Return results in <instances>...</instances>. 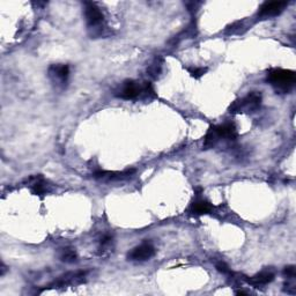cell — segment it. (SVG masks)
<instances>
[{
	"mask_svg": "<svg viewBox=\"0 0 296 296\" xmlns=\"http://www.w3.org/2000/svg\"><path fill=\"white\" fill-rule=\"evenodd\" d=\"M266 80L277 92L286 94L293 89L296 81L294 71L284 69H272L267 72Z\"/></svg>",
	"mask_w": 296,
	"mask_h": 296,
	"instance_id": "cell-1",
	"label": "cell"
},
{
	"mask_svg": "<svg viewBox=\"0 0 296 296\" xmlns=\"http://www.w3.org/2000/svg\"><path fill=\"white\" fill-rule=\"evenodd\" d=\"M263 96L258 92H251L248 95L243 97V99L236 100L235 102L229 107V112L234 115L245 113V112H254L257 110L260 104H262Z\"/></svg>",
	"mask_w": 296,
	"mask_h": 296,
	"instance_id": "cell-2",
	"label": "cell"
},
{
	"mask_svg": "<svg viewBox=\"0 0 296 296\" xmlns=\"http://www.w3.org/2000/svg\"><path fill=\"white\" fill-rule=\"evenodd\" d=\"M85 19L87 22L88 28L92 30H95L99 34L102 33L103 21L104 15L102 11L97 7L96 4L94 3H85Z\"/></svg>",
	"mask_w": 296,
	"mask_h": 296,
	"instance_id": "cell-3",
	"label": "cell"
},
{
	"mask_svg": "<svg viewBox=\"0 0 296 296\" xmlns=\"http://www.w3.org/2000/svg\"><path fill=\"white\" fill-rule=\"evenodd\" d=\"M48 76L54 85L65 87L70 77V67L65 64H54L49 67Z\"/></svg>",
	"mask_w": 296,
	"mask_h": 296,
	"instance_id": "cell-4",
	"label": "cell"
},
{
	"mask_svg": "<svg viewBox=\"0 0 296 296\" xmlns=\"http://www.w3.org/2000/svg\"><path fill=\"white\" fill-rule=\"evenodd\" d=\"M154 256H155V248L151 243L145 242L132 249L127 254V259L132 260V262H146V260L153 258Z\"/></svg>",
	"mask_w": 296,
	"mask_h": 296,
	"instance_id": "cell-5",
	"label": "cell"
},
{
	"mask_svg": "<svg viewBox=\"0 0 296 296\" xmlns=\"http://www.w3.org/2000/svg\"><path fill=\"white\" fill-rule=\"evenodd\" d=\"M141 95V86L133 80H126L121 89L116 92V96L123 100H135Z\"/></svg>",
	"mask_w": 296,
	"mask_h": 296,
	"instance_id": "cell-6",
	"label": "cell"
},
{
	"mask_svg": "<svg viewBox=\"0 0 296 296\" xmlns=\"http://www.w3.org/2000/svg\"><path fill=\"white\" fill-rule=\"evenodd\" d=\"M135 172L134 169H127L123 171H107V170H96L93 174V177L100 180H121L130 177Z\"/></svg>",
	"mask_w": 296,
	"mask_h": 296,
	"instance_id": "cell-7",
	"label": "cell"
},
{
	"mask_svg": "<svg viewBox=\"0 0 296 296\" xmlns=\"http://www.w3.org/2000/svg\"><path fill=\"white\" fill-rule=\"evenodd\" d=\"M87 276L86 271H79V272H72V273H67L63 277H60L58 280L55 281L50 287H66L70 285H79L85 282Z\"/></svg>",
	"mask_w": 296,
	"mask_h": 296,
	"instance_id": "cell-8",
	"label": "cell"
},
{
	"mask_svg": "<svg viewBox=\"0 0 296 296\" xmlns=\"http://www.w3.org/2000/svg\"><path fill=\"white\" fill-rule=\"evenodd\" d=\"M288 5L286 2H271L265 3L260 6L258 11L259 17H271L279 15L280 13L285 10V7Z\"/></svg>",
	"mask_w": 296,
	"mask_h": 296,
	"instance_id": "cell-9",
	"label": "cell"
},
{
	"mask_svg": "<svg viewBox=\"0 0 296 296\" xmlns=\"http://www.w3.org/2000/svg\"><path fill=\"white\" fill-rule=\"evenodd\" d=\"M215 131L218 134L220 140H228V141H235L238 136V132L236 129V125L234 123H223L221 125H216Z\"/></svg>",
	"mask_w": 296,
	"mask_h": 296,
	"instance_id": "cell-10",
	"label": "cell"
},
{
	"mask_svg": "<svg viewBox=\"0 0 296 296\" xmlns=\"http://www.w3.org/2000/svg\"><path fill=\"white\" fill-rule=\"evenodd\" d=\"M273 280H275V273H273L272 271H269V269H264V271L257 273V275L251 278L245 277V281L254 287L266 286Z\"/></svg>",
	"mask_w": 296,
	"mask_h": 296,
	"instance_id": "cell-11",
	"label": "cell"
},
{
	"mask_svg": "<svg viewBox=\"0 0 296 296\" xmlns=\"http://www.w3.org/2000/svg\"><path fill=\"white\" fill-rule=\"evenodd\" d=\"M27 182H28L30 190H32V192L34 194H36V196H44V194L48 192L49 185L42 175L29 177L27 179Z\"/></svg>",
	"mask_w": 296,
	"mask_h": 296,
	"instance_id": "cell-12",
	"label": "cell"
},
{
	"mask_svg": "<svg viewBox=\"0 0 296 296\" xmlns=\"http://www.w3.org/2000/svg\"><path fill=\"white\" fill-rule=\"evenodd\" d=\"M213 210V205L205 199H198L191 204L189 212L193 215H204L209 214Z\"/></svg>",
	"mask_w": 296,
	"mask_h": 296,
	"instance_id": "cell-13",
	"label": "cell"
},
{
	"mask_svg": "<svg viewBox=\"0 0 296 296\" xmlns=\"http://www.w3.org/2000/svg\"><path fill=\"white\" fill-rule=\"evenodd\" d=\"M220 141L218 134H216V131H215V127L214 126H211L209 131H207V133L204 138V149H211V148H214L218 143Z\"/></svg>",
	"mask_w": 296,
	"mask_h": 296,
	"instance_id": "cell-14",
	"label": "cell"
},
{
	"mask_svg": "<svg viewBox=\"0 0 296 296\" xmlns=\"http://www.w3.org/2000/svg\"><path fill=\"white\" fill-rule=\"evenodd\" d=\"M112 236L110 235H104L100 241V246H99V255L100 256H105L110 254L112 251Z\"/></svg>",
	"mask_w": 296,
	"mask_h": 296,
	"instance_id": "cell-15",
	"label": "cell"
},
{
	"mask_svg": "<svg viewBox=\"0 0 296 296\" xmlns=\"http://www.w3.org/2000/svg\"><path fill=\"white\" fill-rule=\"evenodd\" d=\"M59 258L64 263H74L77 260V253L72 248H66L61 250Z\"/></svg>",
	"mask_w": 296,
	"mask_h": 296,
	"instance_id": "cell-16",
	"label": "cell"
},
{
	"mask_svg": "<svg viewBox=\"0 0 296 296\" xmlns=\"http://www.w3.org/2000/svg\"><path fill=\"white\" fill-rule=\"evenodd\" d=\"M161 67H162V65H161V61L158 60V59H156L155 61H154V63L149 66V69H148V73L151 74L152 77H154V78H156L158 74H160V72H161Z\"/></svg>",
	"mask_w": 296,
	"mask_h": 296,
	"instance_id": "cell-17",
	"label": "cell"
},
{
	"mask_svg": "<svg viewBox=\"0 0 296 296\" xmlns=\"http://www.w3.org/2000/svg\"><path fill=\"white\" fill-rule=\"evenodd\" d=\"M187 70L189 71V73L191 74V77H193L194 79L201 78L207 72L206 67H188Z\"/></svg>",
	"mask_w": 296,
	"mask_h": 296,
	"instance_id": "cell-18",
	"label": "cell"
},
{
	"mask_svg": "<svg viewBox=\"0 0 296 296\" xmlns=\"http://www.w3.org/2000/svg\"><path fill=\"white\" fill-rule=\"evenodd\" d=\"M215 267L218 269L219 272L222 273V275H226V276H233V272L232 269L229 268L228 265L224 263V262H218L215 264Z\"/></svg>",
	"mask_w": 296,
	"mask_h": 296,
	"instance_id": "cell-19",
	"label": "cell"
},
{
	"mask_svg": "<svg viewBox=\"0 0 296 296\" xmlns=\"http://www.w3.org/2000/svg\"><path fill=\"white\" fill-rule=\"evenodd\" d=\"M284 276L286 277L287 280H294L296 277L295 266H293V265H290V266H286L284 268Z\"/></svg>",
	"mask_w": 296,
	"mask_h": 296,
	"instance_id": "cell-20",
	"label": "cell"
},
{
	"mask_svg": "<svg viewBox=\"0 0 296 296\" xmlns=\"http://www.w3.org/2000/svg\"><path fill=\"white\" fill-rule=\"evenodd\" d=\"M243 28V25L241 24V22H235V24H233L232 26H229V27H227L226 29V34H240L241 33V30Z\"/></svg>",
	"mask_w": 296,
	"mask_h": 296,
	"instance_id": "cell-21",
	"label": "cell"
},
{
	"mask_svg": "<svg viewBox=\"0 0 296 296\" xmlns=\"http://www.w3.org/2000/svg\"><path fill=\"white\" fill-rule=\"evenodd\" d=\"M201 5V3H188L187 6L189 7L190 12H196L197 8Z\"/></svg>",
	"mask_w": 296,
	"mask_h": 296,
	"instance_id": "cell-22",
	"label": "cell"
}]
</instances>
